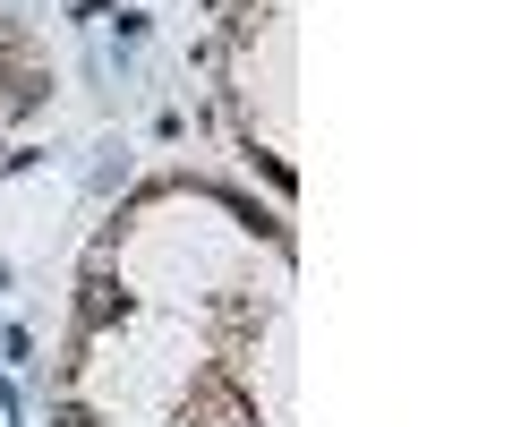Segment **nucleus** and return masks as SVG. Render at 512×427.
Returning a JSON list of instances; mask_svg holds the SVG:
<instances>
[{
  "instance_id": "obj_2",
  "label": "nucleus",
  "mask_w": 512,
  "mask_h": 427,
  "mask_svg": "<svg viewBox=\"0 0 512 427\" xmlns=\"http://www.w3.org/2000/svg\"><path fill=\"white\" fill-rule=\"evenodd\" d=\"M43 86H52L43 52H35V43H26L9 18H0V120H18L26 103H43Z\"/></svg>"
},
{
  "instance_id": "obj_1",
  "label": "nucleus",
  "mask_w": 512,
  "mask_h": 427,
  "mask_svg": "<svg viewBox=\"0 0 512 427\" xmlns=\"http://www.w3.org/2000/svg\"><path fill=\"white\" fill-rule=\"evenodd\" d=\"M239 43L256 52V18H239ZM248 52L231 60V103H239V137H248V146H265L274 180L291 188V129H282V120L248 129V120H256V60H248ZM282 77H291V0H265V94H274V112H282V94H291Z\"/></svg>"
}]
</instances>
